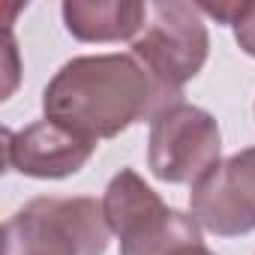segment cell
I'll return each instance as SVG.
<instances>
[{"label": "cell", "instance_id": "obj_1", "mask_svg": "<svg viewBox=\"0 0 255 255\" xmlns=\"http://www.w3.org/2000/svg\"><path fill=\"white\" fill-rule=\"evenodd\" d=\"M183 102L162 87L132 54H87L57 69L42 93L45 117L84 138H114L132 123L150 120Z\"/></svg>", "mask_w": 255, "mask_h": 255}, {"label": "cell", "instance_id": "obj_2", "mask_svg": "<svg viewBox=\"0 0 255 255\" xmlns=\"http://www.w3.org/2000/svg\"><path fill=\"white\" fill-rule=\"evenodd\" d=\"M108 222L93 198H33L3 228V255H105Z\"/></svg>", "mask_w": 255, "mask_h": 255}, {"label": "cell", "instance_id": "obj_3", "mask_svg": "<svg viewBox=\"0 0 255 255\" xmlns=\"http://www.w3.org/2000/svg\"><path fill=\"white\" fill-rule=\"evenodd\" d=\"M102 213L120 240V255H168L171 249L201 240V225L165 201L132 171L120 168L105 195Z\"/></svg>", "mask_w": 255, "mask_h": 255}, {"label": "cell", "instance_id": "obj_4", "mask_svg": "<svg viewBox=\"0 0 255 255\" xmlns=\"http://www.w3.org/2000/svg\"><path fill=\"white\" fill-rule=\"evenodd\" d=\"M210 36L204 15L195 3L168 0L150 3V18L141 36L132 42V57L168 90L183 93V84L207 63Z\"/></svg>", "mask_w": 255, "mask_h": 255}, {"label": "cell", "instance_id": "obj_5", "mask_svg": "<svg viewBox=\"0 0 255 255\" xmlns=\"http://www.w3.org/2000/svg\"><path fill=\"white\" fill-rule=\"evenodd\" d=\"M222 135L216 120L189 102H177L153 117L147 165L162 183L195 186L219 165Z\"/></svg>", "mask_w": 255, "mask_h": 255}, {"label": "cell", "instance_id": "obj_6", "mask_svg": "<svg viewBox=\"0 0 255 255\" xmlns=\"http://www.w3.org/2000/svg\"><path fill=\"white\" fill-rule=\"evenodd\" d=\"M189 204L195 222L219 237L255 231V147L228 156L204 174L192 186Z\"/></svg>", "mask_w": 255, "mask_h": 255}, {"label": "cell", "instance_id": "obj_7", "mask_svg": "<svg viewBox=\"0 0 255 255\" xmlns=\"http://www.w3.org/2000/svg\"><path fill=\"white\" fill-rule=\"evenodd\" d=\"M96 150L93 138L78 135L75 129L54 120H36L24 129H3V165L24 177L60 180L78 174Z\"/></svg>", "mask_w": 255, "mask_h": 255}, {"label": "cell", "instance_id": "obj_8", "mask_svg": "<svg viewBox=\"0 0 255 255\" xmlns=\"http://www.w3.org/2000/svg\"><path fill=\"white\" fill-rule=\"evenodd\" d=\"M150 18L147 3L132 0H66L63 24L81 42H120L138 39Z\"/></svg>", "mask_w": 255, "mask_h": 255}, {"label": "cell", "instance_id": "obj_9", "mask_svg": "<svg viewBox=\"0 0 255 255\" xmlns=\"http://www.w3.org/2000/svg\"><path fill=\"white\" fill-rule=\"evenodd\" d=\"M201 9V15H210L222 24L234 27L237 45L255 57V0H228V3H195Z\"/></svg>", "mask_w": 255, "mask_h": 255}, {"label": "cell", "instance_id": "obj_10", "mask_svg": "<svg viewBox=\"0 0 255 255\" xmlns=\"http://www.w3.org/2000/svg\"><path fill=\"white\" fill-rule=\"evenodd\" d=\"M168 255H213L201 240H192V243H183V246H177V249H171Z\"/></svg>", "mask_w": 255, "mask_h": 255}]
</instances>
